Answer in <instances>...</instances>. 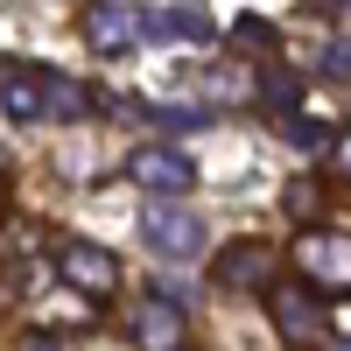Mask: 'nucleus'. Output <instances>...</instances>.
I'll return each mask as SVG.
<instances>
[{"mask_svg":"<svg viewBox=\"0 0 351 351\" xmlns=\"http://www.w3.org/2000/svg\"><path fill=\"white\" fill-rule=\"evenodd\" d=\"M134 28H141L134 8H112V0H92V8H84V36H92L99 56H127L134 49Z\"/></svg>","mask_w":351,"mask_h":351,"instance_id":"5","label":"nucleus"},{"mask_svg":"<svg viewBox=\"0 0 351 351\" xmlns=\"http://www.w3.org/2000/svg\"><path fill=\"white\" fill-rule=\"evenodd\" d=\"M71 120L77 112V84L71 77H56L43 64H0V120H14V127H36V120Z\"/></svg>","mask_w":351,"mask_h":351,"instance_id":"1","label":"nucleus"},{"mask_svg":"<svg viewBox=\"0 0 351 351\" xmlns=\"http://www.w3.org/2000/svg\"><path fill=\"white\" fill-rule=\"evenodd\" d=\"M295 260H302V274H309L316 288H351V232L309 225L302 246H295Z\"/></svg>","mask_w":351,"mask_h":351,"instance_id":"2","label":"nucleus"},{"mask_svg":"<svg viewBox=\"0 0 351 351\" xmlns=\"http://www.w3.org/2000/svg\"><path fill=\"white\" fill-rule=\"evenodd\" d=\"M344 351H351V344H344Z\"/></svg>","mask_w":351,"mask_h":351,"instance_id":"14","label":"nucleus"},{"mask_svg":"<svg viewBox=\"0 0 351 351\" xmlns=\"http://www.w3.org/2000/svg\"><path fill=\"white\" fill-rule=\"evenodd\" d=\"M56 267H64L77 288H92V295L120 281V260H112L106 246H92V239H64V246H56Z\"/></svg>","mask_w":351,"mask_h":351,"instance_id":"4","label":"nucleus"},{"mask_svg":"<svg viewBox=\"0 0 351 351\" xmlns=\"http://www.w3.org/2000/svg\"><path fill=\"white\" fill-rule=\"evenodd\" d=\"M267 267H274V246H267V239H232V246L218 253V281H232V288H253Z\"/></svg>","mask_w":351,"mask_h":351,"instance_id":"8","label":"nucleus"},{"mask_svg":"<svg viewBox=\"0 0 351 351\" xmlns=\"http://www.w3.org/2000/svg\"><path fill=\"white\" fill-rule=\"evenodd\" d=\"M21 351H64L56 337H21Z\"/></svg>","mask_w":351,"mask_h":351,"instance_id":"12","label":"nucleus"},{"mask_svg":"<svg viewBox=\"0 0 351 351\" xmlns=\"http://www.w3.org/2000/svg\"><path fill=\"white\" fill-rule=\"evenodd\" d=\"M141 232H148V246H155L162 260H190V253L204 246V218H190V211H155Z\"/></svg>","mask_w":351,"mask_h":351,"instance_id":"7","label":"nucleus"},{"mask_svg":"<svg viewBox=\"0 0 351 351\" xmlns=\"http://www.w3.org/2000/svg\"><path fill=\"white\" fill-rule=\"evenodd\" d=\"M141 344L176 351V344H183V316H176V309H162V302H148V309H141Z\"/></svg>","mask_w":351,"mask_h":351,"instance_id":"9","label":"nucleus"},{"mask_svg":"<svg viewBox=\"0 0 351 351\" xmlns=\"http://www.w3.org/2000/svg\"><path fill=\"white\" fill-rule=\"evenodd\" d=\"M148 28H155V36H204L197 14H148Z\"/></svg>","mask_w":351,"mask_h":351,"instance_id":"10","label":"nucleus"},{"mask_svg":"<svg viewBox=\"0 0 351 351\" xmlns=\"http://www.w3.org/2000/svg\"><path fill=\"white\" fill-rule=\"evenodd\" d=\"M337 169L351 176V134H337Z\"/></svg>","mask_w":351,"mask_h":351,"instance_id":"13","label":"nucleus"},{"mask_svg":"<svg viewBox=\"0 0 351 351\" xmlns=\"http://www.w3.org/2000/svg\"><path fill=\"white\" fill-rule=\"evenodd\" d=\"M232 36H239V43H253V49H260V43H274V36H267V21H239Z\"/></svg>","mask_w":351,"mask_h":351,"instance_id":"11","label":"nucleus"},{"mask_svg":"<svg viewBox=\"0 0 351 351\" xmlns=\"http://www.w3.org/2000/svg\"><path fill=\"white\" fill-rule=\"evenodd\" d=\"M134 183H148V190H169V197H183L197 183V162L183 148H141L134 155Z\"/></svg>","mask_w":351,"mask_h":351,"instance_id":"6","label":"nucleus"},{"mask_svg":"<svg viewBox=\"0 0 351 351\" xmlns=\"http://www.w3.org/2000/svg\"><path fill=\"white\" fill-rule=\"evenodd\" d=\"M267 309H274V324L295 337V344H302V337H324V302H316L302 281H281L274 295H267Z\"/></svg>","mask_w":351,"mask_h":351,"instance_id":"3","label":"nucleus"}]
</instances>
